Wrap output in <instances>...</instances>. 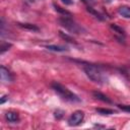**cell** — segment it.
<instances>
[{"label": "cell", "mask_w": 130, "mask_h": 130, "mask_svg": "<svg viewBox=\"0 0 130 130\" xmlns=\"http://www.w3.org/2000/svg\"><path fill=\"white\" fill-rule=\"evenodd\" d=\"M83 70L85 72V74L87 75V77L99 84H104L107 83V77L104 75L103 71L101 70V68L96 65H92V64H86L83 66Z\"/></svg>", "instance_id": "6da1fadb"}, {"label": "cell", "mask_w": 130, "mask_h": 130, "mask_svg": "<svg viewBox=\"0 0 130 130\" xmlns=\"http://www.w3.org/2000/svg\"><path fill=\"white\" fill-rule=\"evenodd\" d=\"M51 86L55 90V92L60 98H62L64 101H67V102H70V103H79L80 102V99L78 98V95H76L74 92H72L69 88H67L63 84L55 81V82L52 83Z\"/></svg>", "instance_id": "7a4b0ae2"}, {"label": "cell", "mask_w": 130, "mask_h": 130, "mask_svg": "<svg viewBox=\"0 0 130 130\" xmlns=\"http://www.w3.org/2000/svg\"><path fill=\"white\" fill-rule=\"evenodd\" d=\"M58 21L64 28H66L70 32H73V34H83V32H85V29L80 24H78L76 21H74L70 16L64 15V16L60 17L58 19Z\"/></svg>", "instance_id": "3957f363"}, {"label": "cell", "mask_w": 130, "mask_h": 130, "mask_svg": "<svg viewBox=\"0 0 130 130\" xmlns=\"http://www.w3.org/2000/svg\"><path fill=\"white\" fill-rule=\"evenodd\" d=\"M84 118V113L82 111H75L72 113V115L68 119V124L70 126H78L79 124L82 123Z\"/></svg>", "instance_id": "277c9868"}, {"label": "cell", "mask_w": 130, "mask_h": 130, "mask_svg": "<svg viewBox=\"0 0 130 130\" xmlns=\"http://www.w3.org/2000/svg\"><path fill=\"white\" fill-rule=\"evenodd\" d=\"M0 76H1V80L3 82H12L13 81L12 73L3 65L0 67Z\"/></svg>", "instance_id": "5b68a950"}, {"label": "cell", "mask_w": 130, "mask_h": 130, "mask_svg": "<svg viewBox=\"0 0 130 130\" xmlns=\"http://www.w3.org/2000/svg\"><path fill=\"white\" fill-rule=\"evenodd\" d=\"M5 118L10 123H16V122L19 121V116L15 112H7L5 114Z\"/></svg>", "instance_id": "8992f818"}, {"label": "cell", "mask_w": 130, "mask_h": 130, "mask_svg": "<svg viewBox=\"0 0 130 130\" xmlns=\"http://www.w3.org/2000/svg\"><path fill=\"white\" fill-rule=\"evenodd\" d=\"M118 12L120 15L126 18H130V6L127 5H122L118 8Z\"/></svg>", "instance_id": "52a82bcc"}, {"label": "cell", "mask_w": 130, "mask_h": 130, "mask_svg": "<svg viewBox=\"0 0 130 130\" xmlns=\"http://www.w3.org/2000/svg\"><path fill=\"white\" fill-rule=\"evenodd\" d=\"M92 94H93V96H94L96 100H100V101H102V102H104V103L112 104V101H111L106 94H104V93H102V92H100V91H93Z\"/></svg>", "instance_id": "ba28073f"}, {"label": "cell", "mask_w": 130, "mask_h": 130, "mask_svg": "<svg viewBox=\"0 0 130 130\" xmlns=\"http://www.w3.org/2000/svg\"><path fill=\"white\" fill-rule=\"evenodd\" d=\"M87 11L89 12V13H91L95 18H98L99 20H104L105 19V16H104V14H102L101 12H99V11H96V10H94L92 7H90V6H88L87 8Z\"/></svg>", "instance_id": "9c48e42d"}, {"label": "cell", "mask_w": 130, "mask_h": 130, "mask_svg": "<svg viewBox=\"0 0 130 130\" xmlns=\"http://www.w3.org/2000/svg\"><path fill=\"white\" fill-rule=\"evenodd\" d=\"M46 48L50 51H54V52H65L68 49L64 46H55V45H48L46 46Z\"/></svg>", "instance_id": "30bf717a"}, {"label": "cell", "mask_w": 130, "mask_h": 130, "mask_svg": "<svg viewBox=\"0 0 130 130\" xmlns=\"http://www.w3.org/2000/svg\"><path fill=\"white\" fill-rule=\"evenodd\" d=\"M53 6L55 7V10H56V11H58L59 13H61V14H63V15H68V16H71V13H70L68 10H66V9H64V8L60 7L59 5H56V4H53Z\"/></svg>", "instance_id": "8fae6325"}, {"label": "cell", "mask_w": 130, "mask_h": 130, "mask_svg": "<svg viewBox=\"0 0 130 130\" xmlns=\"http://www.w3.org/2000/svg\"><path fill=\"white\" fill-rule=\"evenodd\" d=\"M19 26L23 27V28H27V29H30V30H38L39 27L34 25V24H30V23H18Z\"/></svg>", "instance_id": "7c38bea8"}, {"label": "cell", "mask_w": 130, "mask_h": 130, "mask_svg": "<svg viewBox=\"0 0 130 130\" xmlns=\"http://www.w3.org/2000/svg\"><path fill=\"white\" fill-rule=\"evenodd\" d=\"M99 114H102V115H112L114 114L115 112L113 110H110V109H102V108H99L95 110Z\"/></svg>", "instance_id": "4fadbf2b"}, {"label": "cell", "mask_w": 130, "mask_h": 130, "mask_svg": "<svg viewBox=\"0 0 130 130\" xmlns=\"http://www.w3.org/2000/svg\"><path fill=\"white\" fill-rule=\"evenodd\" d=\"M59 35H60V37H61L62 39H64L65 41H67V42H70V43H74V44H75V41H74V39H72V38H71V37H69L68 35H66V34L62 32V31H59Z\"/></svg>", "instance_id": "5bb4252c"}, {"label": "cell", "mask_w": 130, "mask_h": 130, "mask_svg": "<svg viewBox=\"0 0 130 130\" xmlns=\"http://www.w3.org/2000/svg\"><path fill=\"white\" fill-rule=\"evenodd\" d=\"M111 28L112 29H114L116 32H118V34H120V35H125V32H124V29H122L121 27H119L117 24H111Z\"/></svg>", "instance_id": "9a60e30c"}, {"label": "cell", "mask_w": 130, "mask_h": 130, "mask_svg": "<svg viewBox=\"0 0 130 130\" xmlns=\"http://www.w3.org/2000/svg\"><path fill=\"white\" fill-rule=\"evenodd\" d=\"M10 47H11V44H8V43H2L1 46H0V52H1V54H3L5 51H7Z\"/></svg>", "instance_id": "2e32d148"}, {"label": "cell", "mask_w": 130, "mask_h": 130, "mask_svg": "<svg viewBox=\"0 0 130 130\" xmlns=\"http://www.w3.org/2000/svg\"><path fill=\"white\" fill-rule=\"evenodd\" d=\"M119 108L125 112H128L130 113V106L129 105H119Z\"/></svg>", "instance_id": "e0dca14e"}, {"label": "cell", "mask_w": 130, "mask_h": 130, "mask_svg": "<svg viewBox=\"0 0 130 130\" xmlns=\"http://www.w3.org/2000/svg\"><path fill=\"white\" fill-rule=\"evenodd\" d=\"M64 4H66V5H71L72 3H73V1L72 0H61Z\"/></svg>", "instance_id": "ac0fdd59"}, {"label": "cell", "mask_w": 130, "mask_h": 130, "mask_svg": "<svg viewBox=\"0 0 130 130\" xmlns=\"http://www.w3.org/2000/svg\"><path fill=\"white\" fill-rule=\"evenodd\" d=\"M81 1L84 2V3H86V4H92L94 2V0H81Z\"/></svg>", "instance_id": "d6986e66"}]
</instances>
